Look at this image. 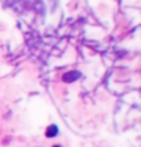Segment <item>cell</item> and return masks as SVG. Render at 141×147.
<instances>
[{"instance_id":"cell-1","label":"cell","mask_w":141,"mask_h":147,"mask_svg":"<svg viewBox=\"0 0 141 147\" xmlns=\"http://www.w3.org/2000/svg\"><path fill=\"white\" fill-rule=\"evenodd\" d=\"M80 76H82V74L79 71H68V72H65L62 75V81L65 83H72V82L78 81Z\"/></svg>"},{"instance_id":"cell-2","label":"cell","mask_w":141,"mask_h":147,"mask_svg":"<svg viewBox=\"0 0 141 147\" xmlns=\"http://www.w3.org/2000/svg\"><path fill=\"white\" fill-rule=\"evenodd\" d=\"M58 133V128L55 125H50L49 128H47V131H46V136L47 138H55Z\"/></svg>"},{"instance_id":"cell-3","label":"cell","mask_w":141,"mask_h":147,"mask_svg":"<svg viewBox=\"0 0 141 147\" xmlns=\"http://www.w3.org/2000/svg\"><path fill=\"white\" fill-rule=\"evenodd\" d=\"M53 147H61V146H59V144H55V146H53Z\"/></svg>"}]
</instances>
